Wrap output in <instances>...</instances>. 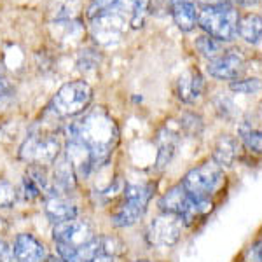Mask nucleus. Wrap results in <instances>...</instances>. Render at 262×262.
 <instances>
[{"label":"nucleus","mask_w":262,"mask_h":262,"mask_svg":"<svg viewBox=\"0 0 262 262\" xmlns=\"http://www.w3.org/2000/svg\"><path fill=\"white\" fill-rule=\"evenodd\" d=\"M90 21H91L90 25L91 35L98 42H103V44L112 42V39H117L122 33V30H124V21H122L117 9L108 11L101 16H96V18H93Z\"/></svg>","instance_id":"nucleus-13"},{"label":"nucleus","mask_w":262,"mask_h":262,"mask_svg":"<svg viewBox=\"0 0 262 262\" xmlns=\"http://www.w3.org/2000/svg\"><path fill=\"white\" fill-rule=\"evenodd\" d=\"M238 35L248 44H257L262 39V16L248 12L238 21Z\"/></svg>","instance_id":"nucleus-19"},{"label":"nucleus","mask_w":262,"mask_h":262,"mask_svg":"<svg viewBox=\"0 0 262 262\" xmlns=\"http://www.w3.org/2000/svg\"><path fill=\"white\" fill-rule=\"evenodd\" d=\"M177 143H179V137H177V133H173V131L168 129V128L161 129L159 138H158V147H159L158 168L159 170L166 168L168 163L171 161V158L175 156V150H177Z\"/></svg>","instance_id":"nucleus-20"},{"label":"nucleus","mask_w":262,"mask_h":262,"mask_svg":"<svg viewBox=\"0 0 262 262\" xmlns=\"http://www.w3.org/2000/svg\"><path fill=\"white\" fill-rule=\"evenodd\" d=\"M221 44L222 42H219L217 39H213V37H210V35H201L196 39V49L200 51L201 56L208 58V61L215 60V58L221 56L224 53Z\"/></svg>","instance_id":"nucleus-22"},{"label":"nucleus","mask_w":262,"mask_h":262,"mask_svg":"<svg viewBox=\"0 0 262 262\" xmlns=\"http://www.w3.org/2000/svg\"><path fill=\"white\" fill-rule=\"evenodd\" d=\"M67 142L63 145V156L74 170L77 180H86L95 171V159L88 145L75 137H65Z\"/></svg>","instance_id":"nucleus-9"},{"label":"nucleus","mask_w":262,"mask_h":262,"mask_svg":"<svg viewBox=\"0 0 262 262\" xmlns=\"http://www.w3.org/2000/svg\"><path fill=\"white\" fill-rule=\"evenodd\" d=\"M137 262H152V260H137Z\"/></svg>","instance_id":"nucleus-34"},{"label":"nucleus","mask_w":262,"mask_h":262,"mask_svg":"<svg viewBox=\"0 0 262 262\" xmlns=\"http://www.w3.org/2000/svg\"><path fill=\"white\" fill-rule=\"evenodd\" d=\"M245 67V56L239 49H231L224 51L221 56H217L215 60L208 61V74L213 79L219 81H234L239 74L243 72Z\"/></svg>","instance_id":"nucleus-11"},{"label":"nucleus","mask_w":262,"mask_h":262,"mask_svg":"<svg viewBox=\"0 0 262 262\" xmlns=\"http://www.w3.org/2000/svg\"><path fill=\"white\" fill-rule=\"evenodd\" d=\"M44 212L53 224H60L79 217V206L69 196H51L46 198Z\"/></svg>","instance_id":"nucleus-15"},{"label":"nucleus","mask_w":262,"mask_h":262,"mask_svg":"<svg viewBox=\"0 0 262 262\" xmlns=\"http://www.w3.org/2000/svg\"><path fill=\"white\" fill-rule=\"evenodd\" d=\"M242 6H247V7H250V6H255V4H259V0H238Z\"/></svg>","instance_id":"nucleus-32"},{"label":"nucleus","mask_w":262,"mask_h":262,"mask_svg":"<svg viewBox=\"0 0 262 262\" xmlns=\"http://www.w3.org/2000/svg\"><path fill=\"white\" fill-rule=\"evenodd\" d=\"M238 154H239L238 142L232 137H229V135H222V137H219V140L215 142L212 159L224 170V168H231L232 164L236 163Z\"/></svg>","instance_id":"nucleus-18"},{"label":"nucleus","mask_w":262,"mask_h":262,"mask_svg":"<svg viewBox=\"0 0 262 262\" xmlns=\"http://www.w3.org/2000/svg\"><path fill=\"white\" fill-rule=\"evenodd\" d=\"M18 200V191L9 180L0 179V208H11Z\"/></svg>","instance_id":"nucleus-26"},{"label":"nucleus","mask_w":262,"mask_h":262,"mask_svg":"<svg viewBox=\"0 0 262 262\" xmlns=\"http://www.w3.org/2000/svg\"><path fill=\"white\" fill-rule=\"evenodd\" d=\"M21 194H23V198L27 201H35L42 198L40 191L37 189V185L33 184V180L28 175H25L23 180H21Z\"/></svg>","instance_id":"nucleus-27"},{"label":"nucleus","mask_w":262,"mask_h":262,"mask_svg":"<svg viewBox=\"0 0 262 262\" xmlns=\"http://www.w3.org/2000/svg\"><path fill=\"white\" fill-rule=\"evenodd\" d=\"M67 137H75L88 145L95 159V171L105 166L119 140V128L105 108L88 112L77 122H70L65 129Z\"/></svg>","instance_id":"nucleus-1"},{"label":"nucleus","mask_w":262,"mask_h":262,"mask_svg":"<svg viewBox=\"0 0 262 262\" xmlns=\"http://www.w3.org/2000/svg\"><path fill=\"white\" fill-rule=\"evenodd\" d=\"M168 4H170V0H168Z\"/></svg>","instance_id":"nucleus-35"},{"label":"nucleus","mask_w":262,"mask_h":262,"mask_svg":"<svg viewBox=\"0 0 262 262\" xmlns=\"http://www.w3.org/2000/svg\"><path fill=\"white\" fill-rule=\"evenodd\" d=\"M93 226L88 221L81 219H72V221L54 224L53 227V239L54 245H63L70 248H81L95 238Z\"/></svg>","instance_id":"nucleus-8"},{"label":"nucleus","mask_w":262,"mask_h":262,"mask_svg":"<svg viewBox=\"0 0 262 262\" xmlns=\"http://www.w3.org/2000/svg\"><path fill=\"white\" fill-rule=\"evenodd\" d=\"M147 12H149V0H131V27L140 28L145 23Z\"/></svg>","instance_id":"nucleus-24"},{"label":"nucleus","mask_w":262,"mask_h":262,"mask_svg":"<svg viewBox=\"0 0 262 262\" xmlns=\"http://www.w3.org/2000/svg\"><path fill=\"white\" fill-rule=\"evenodd\" d=\"M156 184H129L124 187L119 203L114 206L111 212V222L114 227H131L135 226L143 213L147 212V206L154 196Z\"/></svg>","instance_id":"nucleus-2"},{"label":"nucleus","mask_w":262,"mask_h":262,"mask_svg":"<svg viewBox=\"0 0 262 262\" xmlns=\"http://www.w3.org/2000/svg\"><path fill=\"white\" fill-rule=\"evenodd\" d=\"M203 88H205V81H203L200 70L191 69L180 75V79L177 81L175 93L184 103H194L203 95Z\"/></svg>","instance_id":"nucleus-16"},{"label":"nucleus","mask_w":262,"mask_h":262,"mask_svg":"<svg viewBox=\"0 0 262 262\" xmlns=\"http://www.w3.org/2000/svg\"><path fill=\"white\" fill-rule=\"evenodd\" d=\"M224 182V170L213 159L201 163L192 168L182 179V187L192 200H212V196L219 191Z\"/></svg>","instance_id":"nucleus-6"},{"label":"nucleus","mask_w":262,"mask_h":262,"mask_svg":"<svg viewBox=\"0 0 262 262\" xmlns=\"http://www.w3.org/2000/svg\"><path fill=\"white\" fill-rule=\"evenodd\" d=\"M4 229H6V224L0 219V234H2ZM0 262H16L14 253H12V247H9V245L4 242L2 236H0Z\"/></svg>","instance_id":"nucleus-28"},{"label":"nucleus","mask_w":262,"mask_h":262,"mask_svg":"<svg viewBox=\"0 0 262 262\" xmlns=\"http://www.w3.org/2000/svg\"><path fill=\"white\" fill-rule=\"evenodd\" d=\"M93 101V90L86 81H70L63 84L49 103L48 112L54 117H77L88 111Z\"/></svg>","instance_id":"nucleus-4"},{"label":"nucleus","mask_w":262,"mask_h":262,"mask_svg":"<svg viewBox=\"0 0 262 262\" xmlns=\"http://www.w3.org/2000/svg\"><path fill=\"white\" fill-rule=\"evenodd\" d=\"M180 126L184 128L185 131H189V133H200L201 131V119L200 117H196V116H184L182 117V122H180Z\"/></svg>","instance_id":"nucleus-29"},{"label":"nucleus","mask_w":262,"mask_h":262,"mask_svg":"<svg viewBox=\"0 0 262 262\" xmlns=\"http://www.w3.org/2000/svg\"><path fill=\"white\" fill-rule=\"evenodd\" d=\"M121 2L122 0H91L90 6H88V11H86L88 19H93V18H96V16H101L108 11L119 9Z\"/></svg>","instance_id":"nucleus-23"},{"label":"nucleus","mask_w":262,"mask_h":262,"mask_svg":"<svg viewBox=\"0 0 262 262\" xmlns=\"http://www.w3.org/2000/svg\"><path fill=\"white\" fill-rule=\"evenodd\" d=\"M63 143L54 131H35L19 147V159L28 166H48L60 158Z\"/></svg>","instance_id":"nucleus-5"},{"label":"nucleus","mask_w":262,"mask_h":262,"mask_svg":"<svg viewBox=\"0 0 262 262\" xmlns=\"http://www.w3.org/2000/svg\"><path fill=\"white\" fill-rule=\"evenodd\" d=\"M12 253L16 262H46L49 259L46 245L30 232H21L16 236L12 243Z\"/></svg>","instance_id":"nucleus-12"},{"label":"nucleus","mask_w":262,"mask_h":262,"mask_svg":"<svg viewBox=\"0 0 262 262\" xmlns=\"http://www.w3.org/2000/svg\"><path fill=\"white\" fill-rule=\"evenodd\" d=\"M238 11L227 2H212L198 11V25L219 42H231L238 35Z\"/></svg>","instance_id":"nucleus-3"},{"label":"nucleus","mask_w":262,"mask_h":262,"mask_svg":"<svg viewBox=\"0 0 262 262\" xmlns=\"http://www.w3.org/2000/svg\"><path fill=\"white\" fill-rule=\"evenodd\" d=\"M248 259H250V262H262V236L259 239H255V243L250 247Z\"/></svg>","instance_id":"nucleus-30"},{"label":"nucleus","mask_w":262,"mask_h":262,"mask_svg":"<svg viewBox=\"0 0 262 262\" xmlns=\"http://www.w3.org/2000/svg\"><path fill=\"white\" fill-rule=\"evenodd\" d=\"M171 16L182 32H191L198 25V7L194 0H170Z\"/></svg>","instance_id":"nucleus-17"},{"label":"nucleus","mask_w":262,"mask_h":262,"mask_svg":"<svg viewBox=\"0 0 262 262\" xmlns=\"http://www.w3.org/2000/svg\"><path fill=\"white\" fill-rule=\"evenodd\" d=\"M9 98H11V96H0V108L6 107V105L9 103Z\"/></svg>","instance_id":"nucleus-33"},{"label":"nucleus","mask_w":262,"mask_h":262,"mask_svg":"<svg viewBox=\"0 0 262 262\" xmlns=\"http://www.w3.org/2000/svg\"><path fill=\"white\" fill-rule=\"evenodd\" d=\"M185 224L179 215L161 212L147 227V242L154 248H170L179 243Z\"/></svg>","instance_id":"nucleus-7"},{"label":"nucleus","mask_w":262,"mask_h":262,"mask_svg":"<svg viewBox=\"0 0 262 262\" xmlns=\"http://www.w3.org/2000/svg\"><path fill=\"white\" fill-rule=\"evenodd\" d=\"M231 90L239 95H253L262 90V81L257 77L252 79H234L231 81Z\"/></svg>","instance_id":"nucleus-25"},{"label":"nucleus","mask_w":262,"mask_h":262,"mask_svg":"<svg viewBox=\"0 0 262 262\" xmlns=\"http://www.w3.org/2000/svg\"><path fill=\"white\" fill-rule=\"evenodd\" d=\"M12 93H14V86L4 75H0V96H11Z\"/></svg>","instance_id":"nucleus-31"},{"label":"nucleus","mask_w":262,"mask_h":262,"mask_svg":"<svg viewBox=\"0 0 262 262\" xmlns=\"http://www.w3.org/2000/svg\"><path fill=\"white\" fill-rule=\"evenodd\" d=\"M159 208H161V212L179 215L185 226H191L194 200L185 192L182 184L173 185V187H170L163 194L161 200H159Z\"/></svg>","instance_id":"nucleus-10"},{"label":"nucleus","mask_w":262,"mask_h":262,"mask_svg":"<svg viewBox=\"0 0 262 262\" xmlns=\"http://www.w3.org/2000/svg\"><path fill=\"white\" fill-rule=\"evenodd\" d=\"M51 182H53L54 196H69L70 192L75 191L77 187V177L74 170L65 159L63 152L60 158L53 163V173H51Z\"/></svg>","instance_id":"nucleus-14"},{"label":"nucleus","mask_w":262,"mask_h":262,"mask_svg":"<svg viewBox=\"0 0 262 262\" xmlns=\"http://www.w3.org/2000/svg\"><path fill=\"white\" fill-rule=\"evenodd\" d=\"M239 140L250 152L262 154V129L253 126L252 122H242L238 128Z\"/></svg>","instance_id":"nucleus-21"}]
</instances>
